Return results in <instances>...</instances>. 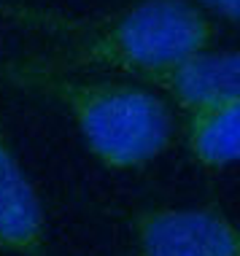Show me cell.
<instances>
[{"mask_svg":"<svg viewBox=\"0 0 240 256\" xmlns=\"http://www.w3.org/2000/svg\"><path fill=\"white\" fill-rule=\"evenodd\" d=\"M0 11L57 40L49 57L27 65L62 73H116L140 81L222 40V24L189 0H138L92 19L57 16L24 6H0Z\"/></svg>","mask_w":240,"mask_h":256,"instance_id":"cell-1","label":"cell"},{"mask_svg":"<svg viewBox=\"0 0 240 256\" xmlns=\"http://www.w3.org/2000/svg\"><path fill=\"white\" fill-rule=\"evenodd\" d=\"M8 78L62 108L86 151L108 170L146 168L168 154L178 138L173 106L132 78L116 81L32 65L11 70Z\"/></svg>","mask_w":240,"mask_h":256,"instance_id":"cell-2","label":"cell"},{"mask_svg":"<svg viewBox=\"0 0 240 256\" xmlns=\"http://www.w3.org/2000/svg\"><path fill=\"white\" fill-rule=\"evenodd\" d=\"M138 256H240V238L216 205L143 208L132 216Z\"/></svg>","mask_w":240,"mask_h":256,"instance_id":"cell-3","label":"cell"},{"mask_svg":"<svg viewBox=\"0 0 240 256\" xmlns=\"http://www.w3.org/2000/svg\"><path fill=\"white\" fill-rule=\"evenodd\" d=\"M138 84L154 89L181 114L240 102V54L222 46L192 52L143 76Z\"/></svg>","mask_w":240,"mask_h":256,"instance_id":"cell-4","label":"cell"},{"mask_svg":"<svg viewBox=\"0 0 240 256\" xmlns=\"http://www.w3.org/2000/svg\"><path fill=\"white\" fill-rule=\"evenodd\" d=\"M46 248V210L36 184L0 127V251L40 256Z\"/></svg>","mask_w":240,"mask_h":256,"instance_id":"cell-5","label":"cell"},{"mask_svg":"<svg viewBox=\"0 0 240 256\" xmlns=\"http://www.w3.org/2000/svg\"><path fill=\"white\" fill-rule=\"evenodd\" d=\"M178 132L184 135L189 156L208 172H222L240 154V102L214 106L181 114Z\"/></svg>","mask_w":240,"mask_h":256,"instance_id":"cell-6","label":"cell"},{"mask_svg":"<svg viewBox=\"0 0 240 256\" xmlns=\"http://www.w3.org/2000/svg\"><path fill=\"white\" fill-rule=\"evenodd\" d=\"M189 3H194L202 14H208L216 22L222 19V22L235 27L240 19V0H189Z\"/></svg>","mask_w":240,"mask_h":256,"instance_id":"cell-7","label":"cell"}]
</instances>
